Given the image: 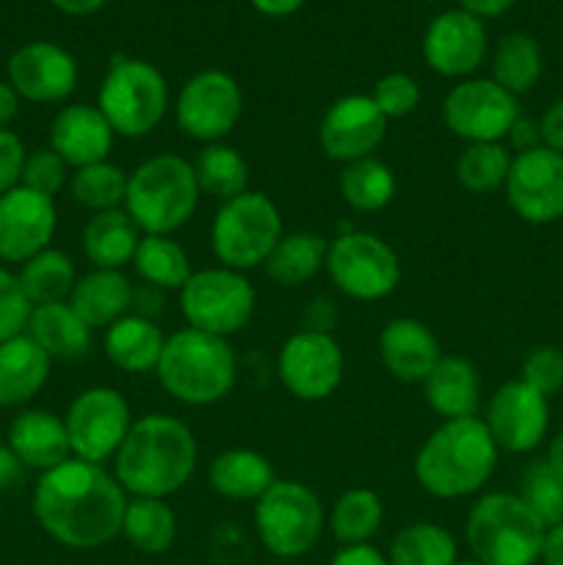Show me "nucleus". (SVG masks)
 <instances>
[{
    "label": "nucleus",
    "instance_id": "f03ea898",
    "mask_svg": "<svg viewBox=\"0 0 563 565\" xmlns=\"http://www.w3.org/2000/svg\"><path fill=\"white\" fill-rule=\"evenodd\" d=\"M196 458V436L182 419L171 414H147L132 419L114 456V478L125 494L166 500L193 478Z\"/></svg>",
    "mask_w": 563,
    "mask_h": 565
},
{
    "label": "nucleus",
    "instance_id": "13d9d810",
    "mask_svg": "<svg viewBox=\"0 0 563 565\" xmlns=\"http://www.w3.org/2000/svg\"><path fill=\"white\" fill-rule=\"evenodd\" d=\"M248 3L265 17H290L296 14L298 9H304L307 0H248Z\"/></svg>",
    "mask_w": 563,
    "mask_h": 565
},
{
    "label": "nucleus",
    "instance_id": "052dcab7",
    "mask_svg": "<svg viewBox=\"0 0 563 565\" xmlns=\"http://www.w3.org/2000/svg\"><path fill=\"white\" fill-rule=\"evenodd\" d=\"M546 463L552 467V472L557 475V478L563 480V430H557L555 436H552L550 447H546Z\"/></svg>",
    "mask_w": 563,
    "mask_h": 565
},
{
    "label": "nucleus",
    "instance_id": "680f3d73",
    "mask_svg": "<svg viewBox=\"0 0 563 565\" xmlns=\"http://www.w3.org/2000/svg\"><path fill=\"white\" fill-rule=\"evenodd\" d=\"M453 565H484V563H480V561H475V557L469 555V557H458V561L453 563Z\"/></svg>",
    "mask_w": 563,
    "mask_h": 565
},
{
    "label": "nucleus",
    "instance_id": "2f4dec72",
    "mask_svg": "<svg viewBox=\"0 0 563 565\" xmlns=\"http://www.w3.org/2000/svg\"><path fill=\"white\" fill-rule=\"evenodd\" d=\"M326 254H329V243L318 232H287L265 259V274L282 287H298L315 279L320 268H326Z\"/></svg>",
    "mask_w": 563,
    "mask_h": 565
},
{
    "label": "nucleus",
    "instance_id": "6e6d98bb",
    "mask_svg": "<svg viewBox=\"0 0 563 565\" xmlns=\"http://www.w3.org/2000/svg\"><path fill=\"white\" fill-rule=\"evenodd\" d=\"M17 114H20V94L9 81H0V130H9Z\"/></svg>",
    "mask_w": 563,
    "mask_h": 565
},
{
    "label": "nucleus",
    "instance_id": "09e8293b",
    "mask_svg": "<svg viewBox=\"0 0 563 565\" xmlns=\"http://www.w3.org/2000/svg\"><path fill=\"white\" fill-rule=\"evenodd\" d=\"M25 154L28 149L17 132L0 130V196L20 185Z\"/></svg>",
    "mask_w": 563,
    "mask_h": 565
},
{
    "label": "nucleus",
    "instance_id": "b1692460",
    "mask_svg": "<svg viewBox=\"0 0 563 565\" xmlns=\"http://www.w3.org/2000/svg\"><path fill=\"white\" fill-rule=\"evenodd\" d=\"M6 445L25 463V469H39V472H50L72 458L64 417L44 408H28L17 414L14 423L9 425Z\"/></svg>",
    "mask_w": 563,
    "mask_h": 565
},
{
    "label": "nucleus",
    "instance_id": "c756f323",
    "mask_svg": "<svg viewBox=\"0 0 563 565\" xmlns=\"http://www.w3.org/2000/svg\"><path fill=\"white\" fill-rule=\"evenodd\" d=\"M166 337L155 320L144 315H125L105 329V356L125 373H149L158 367Z\"/></svg>",
    "mask_w": 563,
    "mask_h": 565
},
{
    "label": "nucleus",
    "instance_id": "c85d7f7f",
    "mask_svg": "<svg viewBox=\"0 0 563 565\" xmlns=\"http://www.w3.org/2000/svg\"><path fill=\"white\" fill-rule=\"evenodd\" d=\"M25 334L53 362L55 359L72 362V359L86 356L88 348H92V329L83 323V318L70 307V301L33 307Z\"/></svg>",
    "mask_w": 563,
    "mask_h": 565
},
{
    "label": "nucleus",
    "instance_id": "20e7f679",
    "mask_svg": "<svg viewBox=\"0 0 563 565\" xmlns=\"http://www.w3.org/2000/svg\"><path fill=\"white\" fill-rule=\"evenodd\" d=\"M160 386L182 406H213L224 401L237 381V362L230 340L182 329L166 337L155 367Z\"/></svg>",
    "mask_w": 563,
    "mask_h": 565
},
{
    "label": "nucleus",
    "instance_id": "58836bf2",
    "mask_svg": "<svg viewBox=\"0 0 563 565\" xmlns=\"http://www.w3.org/2000/svg\"><path fill=\"white\" fill-rule=\"evenodd\" d=\"M132 265H136V274L141 276L144 285H152L158 290L180 292L193 276L191 257L180 243L171 241V235H144Z\"/></svg>",
    "mask_w": 563,
    "mask_h": 565
},
{
    "label": "nucleus",
    "instance_id": "4be33fe9",
    "mask_svg": "<svg viewBox=\"0 0 563 565\" xmlns=\"http://www.w3.org/2000/svg\"><path fill=\"white\" fill-rule=\"evenodd\" d=\"M114 138L116 132L110 130L108 119L99 114L97 105H66L50 125V149L59 152L61 160L72 169L108 160Z\"/></svg>",
    "mask_w": 563,
    "mask_h": 565
},
{
    "label": "nucleus",
    "instance_id": "a18cd8bd",
    "mask_svg": "<svg viewBox=\"0 0 563 565\" xmlns=\"http://www.w3.org/2000/svg\"><path fill=\"white\" fill-rule=\"evenodd\" d=\"M66 169L70 166L61 160L59 152L53 149H33L25 154V166H22V188H31V191L42 193V196L53 199L61 188L66 185Z\"/></svg>",
    "mask_w": 563,
    "mask_h": 565
},
{
    "label": "nucleus",
    "instance_id": "7c9ffc66",
    "mask_svg": "<svg viewBox=\"0 0 563 565\" xmlns=\"http://www.w3.org/2000/svg\"><path fill=\"white\" fill-rule=\"evenodd\" d=\"M141 237L144 232L125 207L103 210V213H94L83 226V252L92 259L94 268L121 270L127 263H132Z\"/></svg>",
    "mask_w": 563,
    "mask_h": 565
},
{
    "label": "nucleus",
    "instance_id": "a878e982",
    "mask_svg": "<svg viewBox=\"0 0 563 565\" xmlns=\"http://www.w3.org/2000/svg\"><path fill=\"white\" fill-rule=\"evenodd\" d=\"M53 359L28 334L0 342V408L25 406L44 390Z\"/></svg>",
    "mask_w": 563,
    "mask_h": 565
},
{
    "label": "nucleus",
    "instance_id": "4c0bfd02",
    "mask_svg": "<svg viewBox=\"0 0 563 565\" xmlns=\"http://www.w3.org/2000/svg\"><path fill=\"white\" fill-rule=\"evenodd\" d=\"M395 171L375 154L342 166L340 196L357 213H379L395 199Z\"/></svg>",
    "mask_w": 563,
    "mask_h": 565
},
{
    "label": "nucleus",
    "instance_id": "c03bdc74",
    "mask_svg": "<svg viewBox=\"0 0 563 565\" xmlns=\"http://www.w3.org/2000/svg\"><path fill=\"white\" fill-rule=\"evenodd\" d=\"M373 103L379 105L381 114L386 119H403V116L414 114L419 105V83L406 72H390L381 77L373 88Z\"/></svg>",
    "mask_w": 563,
    "mask_h": 565
},
{
    "label": "nucleus",
    "instance_id": "f704fd0d",
    "mask_svg": "<svg viewBox=\"0 0 563 565\" xmlns=\"http://www.w3.org/2000/svg\"><path fill=\"white\" fill-rule=\"evenodd\" d=\"M193 174H196L199 191L204 196L219 199L221 204L241 196L248 191V163L241 149L230 147L224 141L204 143L193 160Z\"/></svg>",
    "mask_w": 563,
    "mask_h": 565
},
{
    "label": "nucleus",
    "instance_id": "4d7b16f0",
    "mask_svg": "<svg viewBox=\"0 0 563 565\" xmlns=\"http://www.w3.org/2000/svg\"><path fill=\"white\" fill-rule=\"evenodd\" d=\"M541 563L563 565V524L546 530L544 546H541Z\"/></svg>",
    "mask_w": 563,
    "mask_h": 565
},
{
    "label": "nucleus",
    "instance_id": "a19ab883",
    "mask_svg": "<svg viewBox=\"0 0 563 565\" xmlns=\"http://www.w3.org/2000/svg\"><path fill=\"white\" fill-rule=\"evenodd\" d=\"M513 152L502 141L467 143L456 160V177L467 191L495 193L506 188Z\"/></svg>",
    "mask_w": 563,
    "mask_h": 565
},
{
    "label": "nucleus",
    "instance_id": "4468645a",
    "mask_svg": "<svg viewBox=\"0 0 563 565\" xmlns=\"http://www.w3.org/2000/svg\"><path fill=\"white\" fill-rule=\"evenodd\" d=\"M519 116V97L497 86L491 77L458 81L442 103L445 127L467 143H506L508 130Z\"/></svg>",
    "mask_w": 563,
    "mask_h": 565
},
{
    "label": "nucleus",
    "instance_id": "603ef678",
    "mask_svg": "<svg viewBox=\"0 0 563 565\" xmlns=\"http://www.w3.org/2000/svg\"><path fill=\"white\" fill-rule=\"evenodd\" d=\"M329 565H390V561H386L384 552L375 550L373 544H359V546H340Z\"/></svg>",
    "mask_w": 563,
    "mask_h": 565
},
{
    "label": "nucleus",
    "instance_id": "1a4fd4ad",
    "mask_svg": "<svg viewBox=\"0 0 563 565\" xmlns=\"http://www.w3.org/2000/svg\"><path fill=\"white\" fill-rule=\"evenodd\" d=\"M326 527L323 502L298 480H276L254 502V530L259 544L282 561H296L318 546Z\"/></svg>",
    "mask_w": 563,
    "mask_h": 565
},
{
    "label": "nucleus",
    "instance_id": "f3484780",
    "mask_svg": "<svg viewBox=\"0 0 563 565\" xmlns=\"http://www.w3.org/2000/svg\"><path fill=\"white\" fill-rule=\"evenodd\" d=\"M502 191L524 224H555L563 218V154L546 147L513 154Z\"/></svg>",
    "mask_w": 563,
    "mask_h": 565
},
{
    "label": "nucleus",
    "instance_id": "bf43d9fd",
    "mask_svg": "<svg viewBox=\"0 0 563 565\" xmlns=\"http://www.w3.org/2000/svg\"><path fill=\"white\" fill-rule=\"evenodd\" d=\"M105 3H108V0H50V6H55V9L72 17L94 14V11L103 9Z\"/></svg>",
    "mask_w": 563,
    "mask_h": 565
},
{
    "label": "nucleus",
    "instance_id": "e433bc0d",
    "mask_svg": "<svg viewBox=\"0 0 563 565\" xmlns=\"http://www.w3.org/2000/svg\"><path fill=\"white\" fill-rule=\"evenodd\" d=\"M17 279H20V287L31 307H44V303L70 301L77 274L70 254L59 252V248H44L36 257L20 265Z\"/></svg>",
    "mask_w": 563,
    "mask_h": 565
},
{
    "label": "nucleus",
    "instance_id": "0e129e2a",
    "mask_svg": "<svg viewBox=\"0 0 563 565\" xmlns=\"http://www.w3.org/2000/svg\"><path fill=\"white\" fill-rule=\"evenodd\" d=\"M0 445H3V441H0Z\"/></svg>",
    "mask_w": 563,
    "mask_h": 565
},
{
    "label": "nucleus",
    "instance_id": "ea45409f",
    "mask_svg": "<svg viewBox=\"0 0 563 565\" xmlns=\"http://www.w3.org/2000/svg\"><path fill=\"white\" fill-rule=\"evenodd\" d=\"M386 561L390 565H453L458 561V544L442 524L414 522L397 530Z\"/></svg>",
    "mask_w": 563,
    "mask_h": 565
},
{
    "label": "nucleus",
    "instance_id": "f257e3e1",
    "mask_svg": "<svg viewBox=\"0 0 563 565\" xmlns=\"http://www.w3.org/2000/svg\"><path fill=\"white\" fill-rule=\"evenodd\" d=\"M127 494L99 463L70 458L42 472L33 489L39 527L66 550H99L121 535Z\"/></svg>",
    "mask_w": 563,
    "mask_h": 565
},
{
    "label": "nucleus",
    "instance_id": "412c9836",
    "mask_svg": "<svg viewBox=\"0 0 563 565\" xmlns=\"http://www.w3.org/2000/svg\"><path fill=\"white\" fill-rule=\"evenodd\" d=\"M9 83L28 103H61L77 88V61L55 42H28L9 58Z\"/></svg>",
    "mask_w": 563,
    "mask_h": 565
},
{
    "label": "nucleus",
    "instance_id": "e2e57ef3",
    "mask_svg": "<svg viewBox=\"0 0 563 565\" xmlns=\"http://www.w3.org/2000/svg\"><path fill=\"white\" fill-rule=\"evenodd\" d=\"M423 3H436V0H423Z\"/></svg>",
    "mask_w": 563,
    "mask_h": 565
},
{
    "label": "nucleus",
    "instance_id": "9d476101",
    "mask_svg": "<svg viewBox=\"0 0 563 565\" xmlns=\"http://www.w3.org/2000/svg\"><path fill=\"white\" fill-rule=\"evenodd\" d=\"M180 309L182 318L188 320V329L230 340L254 318L257 292L241 270L224 268V265L202 268L193 270V276L180 290Z\"/></svg>",
    "mask_w": 563,
    "mask_h": 565
},
{
    "label": "nucleus",
    "instance_id": "423d86ee",
    "mask_svg": "<svg viewBox=\"0 0 563 565\" xmlns=\"http://www.w3.org/2000/svg\"><path fill=\"white\" fill-rule=\"evenodd\" d=\"M546 527L511 491L484 494L467 516V546L484 565L541 563Z\"/></svg>",
    "mask_w": 563,
    "mask_h": 565
},
{
    "label": "nucleus",
    "instance_id": "5fc2aeb1",
    "mask_svg": "<svg viewBox=\"0 0 563 565\" xmlns=\"http://www.w3.org/2000/svg\"><path fill=\"white\" fill-rule=\"evenodd\" d=\"M458 3H461L464 11L478 17V20H495V17L506 14L517 0H458Z\"/></svg>",
    "mask_w": 563,
    "mask_h": 565
},
{
    "label": "nucleus",
    "instance_id": "3c124183",
    "mask_svg": "<svg viewBox=\"0 0 563 565\" xmlns=\"http://www.w3.org/2000/svg\"><path fill=\"white\" fill-rule=\"evenodd\" d=\"M541 127V143L552 152L563 154V97L555 99L550 108L544 110V116L539 119Z\"/></svg>",
    "mask_w": 563,
    "mask_h": 565
},
{
    "label": "nucleus",
    "instance_id": "5701e85b",
    "mask_svg": "<svg viewBox=\"0 0 563 565\" xmlns=\"http://www.w3.org/2000/svg\"><path fill=\"white\" fill-rule=\"evenodd\" d=\"M381 364L403 384H423L442 359V345L434 331L414 318H395L379 334Z\"/></svg>",
    "mask_w": 563,
    "mask_h": 565
},
{
    "label": "nucleus",
    "instance_id": "72a5a7b5",
    "mask_svg": "<svg viewBox=\"0 0 563 565\" xmlns=\"http://www.w3.org/2000/svg\"><path fill=\"white\" fill-rule=\"evenodd\" d=\"M121 535L141 555H163L177 541V513L166 500L130 497L121 519Z\"/></svg>",
    "mask_w": 563,
    "mask_h": 565
},
{
    "label": "nucleus",
    "instance_id": "dca6fc26",
    "mask_svg": "<svg viewBox=\"0 0 563 565\" xmlns=\"http://www.w3.org/2000/svg\"><path fill=\"white\" fill-rule=\"evenodd\" d=\"M480 419L500 450L524 456L544 445L550 430V397L535 392L522 379L506 381L491 392Z\"/></svg>",
    "mask_w": 563,
    "mask_h": 565
},
{
    "label": "nucleus",
    "instance_id": "37998d69",
    "mask_svg": "<svg viewBox=\"0 0 563 565\" xmlns=\"http://www.w3.org/2000/svg\"><path fill=\"white\" fill-rule=\"evenodd\" d=\"M517 497L533 511L546 530L563 524V480L552 472L550 463L530 461L519 475Z\"/></svg>",
    "mask_w": 563,
    "mask_h": 565
},
{
    "label": "nucleus",
    "instance_id": "a211bd4d",
    "mask_svg": "<svg viewBox=\"0 0 563 565\" xmlns=\"http://www.w3.org/2000/svg\"><path fill=\"white\" fill-rule=\"evenodd\" d=\"M386 119L370 94H346L329 105L318 127V141L326 158L337 163L373 158L386 136Z\"/></svg>",
    "mask_w": 563,
    "mask_h": 565
},
{
    "label": "nucleus",
    "instance_id": "79ce46f5",
    "mask_svg": "<svg viewBox=\"0 0 563 565\" xmlns=\"http://www.w3.org/2000/svg\"><path fill=\"white\" fill-rule=\"evenodd\" d=\"M70 191L72 199L81 207L92 210V213L125 207L127 174L121 166L110 163V160H99V163L75 169L70 180Z\"/></svg>",
    "mask_w": 563,
    "mask_h": 565
},
{
    "label": "nucleus",
    "instance_id": "0eeeda50",
    "mask_svg": "<svg viewBox=\"0 0 563 565\" xmlns=\"http://www.w3.org/2000/svg\"><path fill=\"white\" fill-rule=\"evenodd\" d=\"M99 114L121 138H144L158 130L169 110V83L163 72L141 58L110 61L97 92Z\"/></svg>",
    "mask_w": 563,
    "mask_h": 565
},
{
    "label": "nucleus",
    "instance_id": "393cba45",
    "mask_svg": "<svg viewBox=\"0 0 563 565\" xmlns=\"http://www.w3.org/2000/svg\"><path fill=\"white\" fill-rule=\"evenodd\" d=\"M425 403L442 419H469L480 412V375L464 356H442L423 381Z\"/></svg>",
    "mask_w": 563,
    "mask_h": 565
},
{
    "label": "nucleus",
    "instance_id": "aec40b11",
    "mask_svg": "<svg viewBox=\"0 0 563 565\" xmlns=\"http://www.w3.org/2000/svg\"><path fill=\"white\" fill-rule=\"evenodd\" d=\"M59 226V210L50 196L31 188H11L0 196V259L28 263L39 252L50 248Z\"/></svg>",
    "mask_w": 563,
    "mask_h": 565
},
{
    "label": "nucleus",
    "instance_id": "bb28decb",
    "mask_svg": "<svg viewBox=\"0 0 563 565\" xmlns=\"http://www.w3.org/2000/svg\"><path fill=\"white\" fill-rule=\"evenodd\" d=\"M132 285L125 270L94 268L92 274L81 276L72 287L70 307L83 318L88 329H108L116 320L130 315L132 309Z\"/></svg>",
    "mask_w": 563,
    "mask_h": 565
},
{
    "label": "nucleus",
    "instance_id": "6e6552de",
    "mask_svg": "<svg viewBox=\"0 0 563 565\" xmlns=\"http://www.w3.org/2000/svg\"><path fill=\"white\" fill-rule=\"evenodd\" d=\"M282 235V213L274 199L263 191H246L219 207L210 226V246L224 268L246 274L265 265Z\"/></svg>",
    "mask_w": 563,
    "mask_h": 565
},
{
    "label": "nucleus",
    "instance_id": "864d4df0",
    "mask_svg": "<svg viewBox=\"0 0 563 565\" xmlns=\"http://www.w3.org/2000/svg\"><path fill=\"white\" fill-rule=\"evenodd\" d=\"M25 480V463L9 450V445H0V491H11Z\"/></svg>",
    "mask_w": 563,
    "mask_h": 565
},
{
    "label": "nucleus",
    "instance_id": "c9c22d12",
    "mask_svg": "<svg viewBox=\"0 0 563 565\" xmlns=\"http://www.w3.org/2000/svg\"><path fill=\"white\" fill-rule=\"evenodd\" d=\"M384 524V502L370 489H348L334 500L329 530L340 546L370 544Z\"/></svg>",
    "mask_w": 563,
    "mask_h": 565
},
{
    "label": "nucleus",
    "instance_id": "ddd939ff",
    "mask_svg": "<svg viewBox=\"0 0 563 565\" xmlns=\"http://www.w3.org/2000/svg\"><path fill=\"white\" fill-rule=\"evenodd\" d=\"M64 425L72 458L103 467L105 461H114V456L119 452L132 425V414L121 392L110 390V386H92L70 403Z\"/></svg>",
    "mask_w": 563,
    "mask_h": 565
},
{
    "label": "nucleus",
    "instance_id": "f8f14e48",
    "mask_svg": "<svg viewBox=\"0 0 563 565\" xmlns=\"http://www.w3.org/2000/svg\"><path fill=\"white\" fill-rule=\"evenodd\" d=\"M243 114V92L224 70L196 72L182 83L174 103L177 127L199 143L224 141Z\"/></svg>",
    "mask_w": 563,
    "mask_h": 565
},
{
    "label": "nucleus",
    "instance_id": "9b49d317",
    "mask_svg": "<svg viewBox=\"0 0 563 565\" xmlns=\"http://www.w3.org/2000/svg\"><path fill=\"white\" fill-rule=\"evenodd\" d=\"M326 274L342 296L353 301H381L401 281L395 248L373 232L348 230L329 243Z\"/></svg>",
    "mask_w": 563,
    "mask_h": 565
},
{
    "label": "nucleus",
    "instance_id": "473e14b6",
    "mask_svg": "<svg viewBox=\"0 0 563 565\" xmlns=\"http://www.w3.org/2000/svg\"><path fill=\"white\" fill-rule=\"evenodd\" d=\"M544 75V53L530 33H508L491 53V81L513 97L533 92Z\"/></svg>",
    "mask_w": 563,
    "mask_h": 565
},
{
    "label": "nucleus",
    "instance_id": "7ed1b4c3",
    "mask_svg": "<svg viewBox=\"0 0 563 565\" xmlns=\"http://www.w3.org/2000/svg\"><path fill=\"white\" fill-rule=\"evenodd\" d=\"M500 447L480 417L445 419L414 458V478L436 500L472 497L491 480Z\"/></svg>",
    "mask_w": 563,
    "mask_h": 565
},
{
    "label": "nucleus",
    "instance_id": "49530a36",
    "mask_svg": "<svg viewBox=\"0 0 563 565\" xmlns=\"http://www.w3.org/2000/svg\"><path fill=\"white\" fill-rule=\"evenodd\" d=\"M519 379L544 397L557 395L563 390V351L557 345H539L524 356Z\"/></svg>",
    "mask_w": 563,
    "mask_h": 565
},
{
    "label": "nucleus",
    "instance_id": "39448f33",
    "mask_svg": "<svg viewBox=\"0 0 563 565\" xmlns=\"http://www.w3.org/2000/svg\"><path fill=\"white\" fill-rule=\"evenodd\" d=\"M199 196L191 160L160 152L127 174L125 210L144 235H174L193 218Z\"/></svg>",
    "mask_w": 563,
    "mask_h": 565
},
{
    "label": "nucleus",
    "instance_id": "8fccbe9b",
    "mask_svg": "<svg viewBox=\"0 0 563 565\" xmlns=\"http://www.w3.org/2000/svg\"><path fill=\"white\" fill-rule=\"evenodd\" d=\"M506 141H508L506 147L511 149L513 154H522V152H530V149L544 147V143H541L539 121L528 119V116H519V119L513 121V127L508 130Z\"/></svg>",
    "mask_w": 563,
    "mask_h": 565
},
{
    "label": "nucleus",
    "instance_id": "cd10ccee",
    "mask_svg": "<svg viewBox=\"0 0 563 565\" xmlns=\"http://www.w3.org/2000/svg\"><path fill=\"white\" fill-rule=\"evenodd\" d=\"M276 480L279 478L268 458L248 447L219 452L208 467L210 489L224 500L235 502H257Z\"/></svg>",
    "mask_w": 563,
    "mask_h": 565
},
{
    "label": "nucleus",
    "instance_id": "2eb2a0df",
    "mask_svg": "<svg viewBox=\"0 0 563 565\" xmlns=\"http://www.w3.org/2000/svg\"><path fill=\"white\" fill-rule=\"evenodd\" d=\"M276 373L296 401L320 403L340 390L346 379V353L326 331L301 329L282 345Z\"/></svg>",
    "mask_w": 563,
    "mask_h": 565
},
{
    "label": "nucleus",
    "instance_id": "6ab92c4d",
    "mask_svg": "<svg viewBox=\"0 0 563 565\" xmlns=\"http://www.w3.org/2000/svg\"><path fill=\"white\" fill-rule=\"evenodd\" d=\"M489 53L484 20L464 9H450L428 22L423 36V58L436 75L467 81Z\"/></svg>",
    "mask_w": 563,
    "mask_h": 565
},
{
    "label": "nucleus",
    "instance_id": "de8ad7c7",
    "mask_svg": "<svg viewBox=\"0 0 563 565\" xmlns=\"http://www.w3.org/2000/svg\"><path fill=\"white\" fill-rule=\"evenodd\" d=\"M31 301L22 292L17 274L0 265V342L17 334H25L28 318H31Z\"/></svg>",
    "mask_w": 563,
    "mask_h": 565
}]
</instances>
